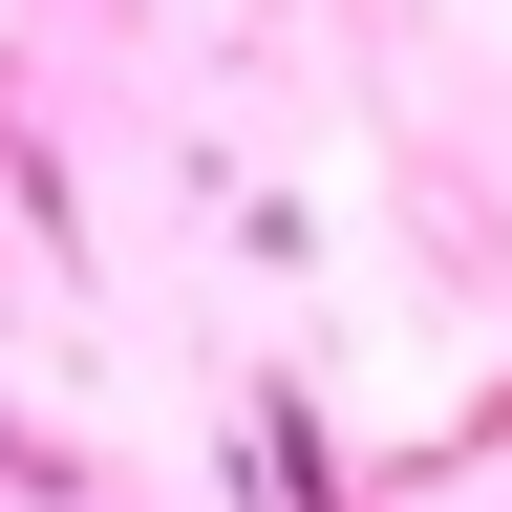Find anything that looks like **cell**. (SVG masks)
I'll return each instance as SVG.
<instances>
[{"label":"cell","mask_w":512,"mask_h":512,"mask_svg":"<svg viewBox=\"0 0 512 512\" xmlns=\"http://www.w3.org/2000/svg\"><path fill=\"white\" fill-rule=\"evenodd\" d=\"M256 512H342V448L299 427V384H278V406H256Z\"/></svg>","instance_id":"6da1fadb"}]
</instances>
